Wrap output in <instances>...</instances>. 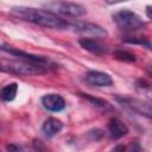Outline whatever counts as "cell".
<instances>
[{"label":"cell","mask_w":152,"mask_h":152,"mask_svg":"<svg viewBox=\"0 0 152 152\" xmlns=\"http://www.w3.org/2000/svg\"><path fill=\"white\" fill-rule=\"evenodd\" d=\"M84 81L91 87H110L113 84L110 75L99 70H89L84 76Z\"/></svg>","instance_id":"cell-8"},{"label":"cell","mask_w":152,"mask_h":152,"mask_svg":"<svg viewBox=\"0 0 152 152\" xmlns=\"http://www.w3.org/2000/svg\"><path fill=\"white\" fill-rule=\"evenodd\" d=\"M87 135L90 138V140H93V141H94V140L97 141L99 139L102 138L103 133H102L101 129H99V128H94V129H90L89 132H87Z\"/></svg>","instance_id":"cell-17"},{"label":"cell","mask_w":152,"mask_h":152,"mask_svg":"<svg viewBox=\"0 0 152 152\" xmlns=\"http://www.w3.org/2000/svg\"><path fill=\"white\" fill-rule=\"evenodd\" d=\"M116 101L120 103L127 106L131 108L133 112L144 115L148 119H152V101H145L140 99H134V97H125V96H116Z\"/></svg>","instance_id":"cell-5"},{"label":"cell","mask_w":152,"mask_h":152,"mask_svg":"<svg viewBox=\"0 0 152 152\" xmlns=\"http://www.w3.org/2000/svg\"><path fill=\"white\" fill-rule=\"evenodd\" d=\"M113 21L121 30H137L145 24L140 15L127 8L115 12L113 14Z\"/></svg>","instance_id":"cell-3"},{"label":"cell","mask_w":152,"mask_h":152,"mask_svg":"<svg viewBox=\"0 0 152 152\" xmlns=\"http://www.w3.org/2000/svg\"><path fill=\"white\" fill-rule=\"evenodd\" d=\"M78 44L81 45V48H83L84 50L89 51L93 55L96 56H102L107 52V46L104 44H102L97 38H89V37H83L78 39Z\"/></svg>","instance_id":"cell-9"},{"label":"cell","mask_w":152,"mask_h":152,"mask_svg":"<svg viewBox=\"0 0 152 152\" xmlns=\"http://www.w3.org/2000/svg\"><path fill=\"white\" fill-rule=\"evenodd\" d=\"M1 70L21 76H33V75H42L48 71L46 65H42L33 62L27 61H2L1 62Z\"/></svg>","instance_id":"cell-2"},{"label":"cell","mask_w":152,"mask_h":152,"mask_svg":"<svg viewBox=\"0 0 152 152\" xmlns=\"http://www.w3.org/2000/svg\"><path fill=\"white\" fill-rule=\"evenodd\" d=\"M10 12L12 15L19 19L33 23L45 28L63 30V28H68V25H69V23H66L65 20L59 18L56 13L49 10H39V8L26 7V6H14L10 10Z\"/></svg>","instance_id":"cell-1"},{"label":"cell","mask_w":152,"mask_h":152,"mask_svg":"<svg viewBox=\"0 0 152 152\" xmlns=\"http://www.w3.org/2000/svg\"><path fill=\"white\" fill-rule=\"evenodd\" d=\"M126 1H129V0H106V2H107V4H109V5L120 4V2H126Z\"/></svg>","instance_id":"cell-19"},{"label":"cell","mask_w":152,"mask_h":152,"mask_svg":"<svg viewBox=\"0 0 152 152\" xmlns=\"http://www.w3.org/2000/svg\"><path fill=\"white\" fill-rule=\"evenodd\" d=\"M145 13H146V15H147V18H148V19H152V5L146 6Z\"/></svg>","instance_id":"cell-18"},{"label":"cell","mask_w":152,"mask_h":152,"mask_svg":"<svg viewBox=\"0 0 152 152\" xmlns=\"http://www.w3.org/2000/svg\"><path fill=\"white\" fill-rule=\"evenodd\" d=\"M68 27H70L75 32L84 34L86 37L90 36V37H95V38H101V37H106L108 34V32L100 25H96L93 23H87V21H75V23L69 24Z\"/></svg>","instance_id":"cell-6"},{"label":"cell","mask_w":152,"mask_h":152,"mask_svg":"<svg viewBox=\"0 0 152 152\" xmlns=\"http://www.w3.org/2000/svg\"><path fill=\"white\" fill-rule=\"evenodd\" d=\"M46 8L53 13H58L62 15H66V17H71V18H80L83 17L86 14V8L76 2H71V1H53V2H49L45 5Z\"/></svg>","instance_id":"cell-4"},{"label":"cell","mask_w":152,"mask_h":152,"mask_svg":"<svg viewBox=\"0 0 152 152\" xmlns=\"http://www.w3.org/2000/svg\"><path fill=\"white\" fill-rule=\"evenodd\" d=\"M82 96H83L86 100H88L94 107H96L97 109H100V110H102V112H104V113L113 110V107H112L107 101H104V100H102V99L91 96V95H89V94H82Z\"/></svg>","instance_id":"cell-14"},{"label":"cell","mask_w":152,"mask_h":152,"mask_svg":"<svg viewBox=\"0 0 152 152\" xmlns=\"http://www.w3.org/2000/svg\"><path fill=\"white\" fill-rule=\"evenodd\" d=\"M107 127H108L109 137H110L112 139H114V140L121 139V138H124L125 135H127V133H128L127 126H126L119 118H115V116H113V118L109 119Z\"/></svg>","instance_id":"cell-11"},{"label":"cell","mask_w":152,"mask_h":152,"mask_svg":"<svg viewBox=\"0 0 152 152\" xmlns=\"http://www.w3.org/2000/svg\"><path fill=\"white\" fill-rule=\"evenodd\" d=\"M7 148H8V150H21V147L18 146V145H8Z\"/></svg>","instance_id":"cell-20"},{"label":"cell","mask_w":152,"mask_h":152,"mask_svg":"<svg viewBox=\"0 0 152 152\" xmlns=\"http://www.w3.org/2000/svg\"><path fill=\"white\" fill-rule=\"evenodd\" d=\"M148 49H151V50H152V44H151V43H150V46H148Z\"/></svg>","instance_id":"cell-22"},{"label":"cell","mask_w":152,"mask_h":152,"mask_svg":"<svg viewBox=\"0 0 152 152\" xmlns=\"http://www.w3.org/2000/svg\"><path fill=\"white\" fill-rule=\"evenodd\" d=\"M113 56L121 62H127V63H134L135 62V56L133 53H131L129 51H126V50H115L113 52Z\"/></svg>","instance_id":"cell-16"},{"label":"cell","mask_w":152,"mask_h":152,"mask_svg":"<svg viewBox=\"0 0 152 152\" xmlns=\"http://www.w3.org/2000/svg\"><path fill=\"white\" fill-rule=\"evenodd\" d=\"M1 50L4 52H7L14 57H18L19 59H23V61H27V62H33V63H38V64H42V65H46L49 64V61L45 58V57H42V56H37V55H33V53H28L26 51H23V50H18L15 48H12L10 45H6V44H1Z\"/></svg>","instance_id":"cell-7"},{"label":"cell","mask_w":152,"mask_h":152,"mask_svg":"<svg viewBox=\"0 0 152 152\" xmlns=\"http://www.w3.org/2000/svg\"><path fill=\"white\" fill-rule=\"evenodd\" d=\"M17 93H18V84L15 82H12V83H8L1 88L0 96H1L2 101L10 102V101H13L15 99Z\"/></svg>","instance_id":"cell-13"},{"label":"cell","mask_w":152,"mask_h":152,"mask_svg":"<svg viewBox=\"0 0 152 152\" xmlns=\"http://www.w3.org/2000/svg\"><path fill=\"white\" fill-rule=\"evenodd\" d=\"M40 101L43 107L50 112H61L65 108V100L59 94H46Z\"/></svg>","instance_id":"cell-10"},{"label":"cell","mask_w":152,"mask_h":152,"mask_svg":"<svg viewBox=\"0 0 152 152\" xmlns=\"http://www.w3.org/2000/svg\"><path fill=\"white\" fill-rule=\"evenodd\" d=\"M63 128V122L57 118H48L42 125V132L46 138H52Z\"/></svg>","instance_id":"cell-12"},{"label":"cell","mask_w":152,"mask_h":152,"mask_svg":"<svg viewBox=\"0 0 152 152\" xmlns=\"http://www.w3.org/2000/svg\"><path fill=\"white\" fill-rule=\"evenodd\" d=\"M147 71H148V72H150V74L152 75V65H150V66H148V69H147Z\"/></svg>","instance_id":"cell-21"},{"label":"cell","mask_w":152,"mask_h":152,"mask_svg":"<svg viewBox=\"0 0 152 152\" xmlns=\"http://www.w3.org/2000/svg\"><path fill=\"white\" fill-rule=\"evenodd\" d=\"M135 90L142 95L146 100L152 101V86L145 80H138L135 82Z\"/></svg>","instance_id":"cell-15"}]
</instances>
